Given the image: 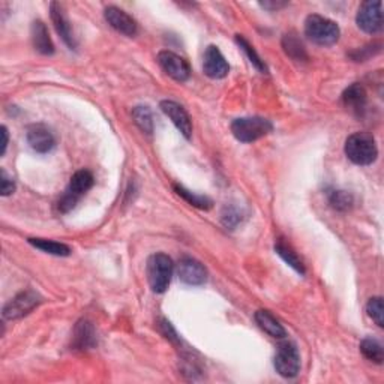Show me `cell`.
<instances>
[{
	"label": "cell",
	"mask_w": 384,
	"mask_h": 384,
	"mask_svg": "<svg viewBox=\"0 0 384 384\" xmlns=\"http://www.w3.org/2000/svg\"><path fill=\"white\" fill-rule=\"evenodd\" d=\"M255 321L260 326L261 330L266 332V334L272 338H276V339H283L287 336V332L283 327V324H281L269 311H264L260 310L255 312Z\"/></svg>",
	"instance_id": "18"
},
{
	"label": "cell",
	"mask_w": 384,
	"mask_h": 384,
	"mask_svg": "<svg viewBox=\"0 0 384 384\" xmlns=\"http://www.w3.org/2000/svg\"><path fill=\"white\" fill-rule=\"evenodd\" d=\"M275 252L288 264L290 267H293L297 273H301V275H305V266L302 260L297 257L296 252L290 248L288 245H285L283 241H279L275 245Z\"/></svg>",
	"instance_id": "22"
},
{
	"label": "cell",
	"mask_w": 384,
	"mask_h": 384,
	"mask_svg": "<svg viewBox=\"0 0 384 384\" xmlns=\"http://www.w3.org/2000/svg\"><path fill=\"white\" fill-rule=\"evenodd\" d=\"M41 303V297L35 292H23L17 294L14 299L5 305L3 308V319L6 320H17L24 315L30 314L37 306Z\"/></svg>",
	"instance_id": "7"
},
{
	"label": "cell",
	"mask_w": 384,
	"mask_h": 384,
	"mask_svg": "<svg viewBox=\"0 0 384 384\" xmlns=\"http://www.w3.org/2000/svg\"><path fill=\"white\" fill-rule=\"evenodd\" d=\"M174 191H176L179 197H182L185 201L190 203L191 206H194V208L208 210V209L212 208V204H213L210 199L204 197V195H197V194H194L191 191H188L186 188H183L181 185H174Z\"/></svg>",
	"instance_id": "23"
},
{
	"label": "cell",
	"mask_w": 384,
	"mask_h": 384,
	"mask_svg": "<svg viewBox=\"0 0 384 384\" xmlns=\"http://www.w3.org/2000/svg\"><path fill=\"white\" fill-rule=\"evenodd\" d=\"M158 63L167 75L179 83H183L191 77L190 65L183 57L173 53V51H161L158 54Z\"/></svg>",
	"instance_id": "8"
},
{
	"label": "cell",
	"mask_w": 384,
	"mask_h": 384,
	"mask_svg": "<svg viewBox=\"0 0 384 384\" xmlns=\"http://www.w3.org/2000/svg\"><path fill=\"white\" fill-rule=\"evenodd\" d=\"M356 23L365 33L375 35L383 30V3L363 2L357 11Z\"/></svg>",
	"instance_id": "6"
},
{
	"label": "cell",
	"mask_w": 384,
	"mask_h": 384,
	"mask_svg": "<svg viewBox=\"0 0 384 384\" xmlns=\"http://www.w3.org/2000/svg\"><path fill=\"white\" fill-rule=\"evenodd\" d=\"M132 117L135 125L140 128L143 132L146 134H152L153 132V117H152V112L149 110V107H135L132 110Z\"/></svg>",
	"instance_id": "25"
},
{
	"label": "cell",
	"mask_w": 384,
	"mask_h": 384,
	"mask_svg": "<svg viewBox=\"0 0 384 384\" xmlns=\"http://www.w3.org/2000/svg\"><path fill=\"white\" fill-rule=\"evenodd\" d=\"M273 131V125L264 117H239L232 123V132L241 143H254Z\"/></svg>",
	"instance_id": "4"
},
{
	"label": "cell",
	"mask_w": 384,
	"mask_h": 384,
	"mask_svg": "<svg viewBox=\"0 0 384 384\" xmlns=\"http://www.w3.org/2000/svg\"><path fill=\"white\" fill-rule=\"evenodd\" d=\"M26 140H28L29 146L38 153H48L56 146L53 132L50 131L48 126L42 123L30 125L28 128V132H26Z\"/></svg>",
	"instance_id": "11"
},
{
	"label": "cell",
	"mask_w": 384,
	"mask_h": 384,
	"mask_svg": "<svg viewBox=\"0 0 384 384\" xmlns=\"http://www.w3.org/2000/svg\"><path fill=\"white\" fill-rule=\"evenodd\" d=\"M361 352L366 359L377 365H381L384 361L383 345L375 338H365L361 343Z\"/></svg>",
	"instance_id": "21"
},
{
	"label": "cell",
	"mask_w": 384,
	"mask_h": 384,
	"mask_svg": "<svg viewBox=\"0 0 384 384\" xmlns=\"http://www.w3.org/2000/svg\"><path fill=\"white\" fill-rule=\"evenodd\" d=\"M236 42L239 44V47H241L242 50H243V53L248 56V59H250V62L257 68V70L260 71V72H263V74H266L267 72V66L264 65V62L261 61V57L257 54V51L254 50V47L250 44L248 41H246L243 37H241V35H237L236 37Z\"/></svg>",
	"instance_id": "26"
},
{
	"label": "cell",
	"mask_w": 384,
	"mask_h": 384,
	"mask_svg": "<svg viewBox=\"0 0 384 384\" xmlns=\"http://www.w3.org/2000/svg\"><path fill=\"white\" fill-rule=\"evenodd\" d=\"M97 344V334L92 323L88 320H81L77 323L72 335V347L74 350H90Z\"/></svg>",
	"instance_id": "16"
},
{
	"label": "cell",
	"mask_w": 384,
	"mask_h": 384,
	"mask_svg": "<svg viewBox=\"0 0 384 384\" xmlns=\"http://www.w3.org/2000/svg\"><path fill=\"white\" fill-rule=\"evenodd\" d=\"M366 312H368L370 317L375 321V324H377L378 327L384 326V320H383L384 308H383V299L380 296L370 299L368 305H366Z\"/></svg>",
	"instance_id": "27"
},
{
	"label": "cell",
	"mask_w": 384,
	"mask_h": 384,
	"mask_svg": "<svg viewBox=\"0 0 384 384\" xmlns=\"http://www.w3.org/2000/svg\"><path fill=\"white\" fill-rule=\"evenodd\" d=\"M273 365L281 377L294 378L301 371V354H299L297 347L290 341L279 344Z\"/></svg>",
	"instance_id": "5"
},
{
	"label": "cell",
	"mask_w": 384,
	"mask_h": 384,
	"mask_svg": "<svg viewBox=\"0 0 384 384\" xmlns=\"http://www.w3.org/2000/svg\"><path fill=\"white\" fill-rule=\"evenodd\" d=\"M159 107L170 121L174 123L177 130L181 131L185 139L190 140L192 137V122L190 114L186 113V110L174 101H162Z\"/></svg>",
	"instance_id": "12"
},
{
	"label": "cell",
	"mask_w": 384,
	"mask_h": 384,
	"mask_svg": "<svg viewBox=\"0 0 384 384\" xmlns=\"http://www.w3.org/2000/svg\"><path fill=\"white\" fill-rule=\"evenodd\" d=\"M2 155H5V152H6V148H8V130H6V126H2Z\"/></svg>",
	"instance_id": "31"
},
{
	"label": "cell",
	"mask_w": 384,
	"mask_h": 384,
	"mask_svg": "<svg viewBox=\"0 0 384 384\" xmlns=\"http://www.w3.org/2000/svg\"><path fill=\"white\" fill-rule=\"evenodd\" d=\"M305 35L308 37L314 44L321 47L334 46L341 37L339 26L334 21L319 14H311L305 21Z\"/></svg>",
	"instance_id": "2"
},
{
	"label": "cell",
	"mask_w": 384,
	"mask_h": 384,
	"mask_svg": "<svg viewBox=\"0 0 384 384\" xmlns=\"http://www.w3.org/2000/svg\"><path fill=\"white\" fill-rule=\"evenodd\" d=\"M50 15H51V20H53L54 29L59 33V37L62 38V41L71 50H75L77 48V41H75V37H74L70 19H68L63 6L61 3L53 2L50 5Z\"/></svg>",
	"instance_id": "14"
},
{
	"label": "cell",
	"mask_w": 384,
	"mask_h": 384,
	"mask_svg": "<svg viewBox=\"0 0 384 384\" xmlns=\"http://www.w3.org/2000/svg\"><path fill=\"white\" fill-rule=\"evenodd\" d=\"M283 47L285 53L292 59H294V61H303V59H306L305 47L296 35H292V33L285 35L283 39Z\"/></svg>",
	"instance_id": "24"
},
{
	"label": "cell",
	"mask_w": 384,
	"mask_h": 384,
	"mask_svg": "<svg viewBox=\"0 0 384 384\" xmlns=\"http://www.w3.org/2000/svg\"><path fill=\"white\" fill-rule=\"evenodd\" d=\"M30 35H32V44H33V47H35L38 53L44 54V56H51L54 53V46H53V41H51V38L48 35L47 26L41 20L32 23Z\"/></svg>",
	"instance_id": "17"
},
{
	"label": "cell",
	"mask_w": 384,
	"mask_h": 384,
	"mask_svg": "<svg viewBox=\"0 0 384 384\" xmlns=\"http://www.w3.org/2000/svg\"><path fill=\"white\" fill-rule=\"evenodd\" d=\"M203 71L209 79L221 80L225 79L230 72V65L227 63L225 57L221 53L216 46H209L204 51L203 57Z\"/></svg>",
	"instance_id": "9"
},
{
	"label": "cell",
	"mask_w": 384,
	"mask_h": 384,
	"mask_svg": "<svg viewBox=\"0 0 384 384\" xmlns=\"http://www.w3.org/2000/svg\"><path fill=\"white\" fill-rule=\"evenodd\" d=\"M29 243L35 246L37 250H41L42 252L50 255H56V257H68L71 254L70 246L54 241H48V239H29Z\"/></svg>",
	"instance_id": "20"
},
{
	"label": "cell",
	"mask_w": 384,
	"mask_h": 384,
	"mask_svg": "<svg viewBox=\"0 0 384 384\" xmlns=\"http://www.w3.org/2000/svg\"><path fill=\"white\" fill-rule=\"evenodd\" d=\"M330 204L335 209L345 210L350 208V204H352V197L344 191H334L330 195Z\"/></svg>",
	"instance_id": "28"
},
{
	"label": "cell",
	"mask_w": 384,
	"mask_h": 384,
	"mask_svg": "<svg viewBox=\"0 0 384 384\" xmlns=\"http://www.w3.org/2000/svg\"><path fill=\"white\" fill-rule=\"evenodd\" d=\"M174 272L173 260L167 254H153L148 261V279L155 293H164L172 283Z\"/></svg>",
	"instance_id": "3"
},
{
	"label": "cell",
	"mask_w": 384,
	"mask_h": 384,
	"mask_svg": "<svg viewBox=\"0 0 384 384\" xmlns=\"http://www.w3.org/2000/svg\"><path fill=\"white\" fill-rule=\"evenodd\" d=\"M93 182H95V179H93V174L90 172H88V170H80V172H77L71 177L70 186L66 188V191L72 194L74 197L81 199L84 194L92 190Z\"/></svg>",
	"instance_id": "19"
},
{
	"label": "cell",
	"mask_w": 384,
	"mask_h": 384,
	"mask_svg": "<svg viewBox=\"0 0 384 384\" xmlns=\"http://www.w3.org/2000/svg\"><path fill=\"white\" fill-rule=\"evenodd\" d=\"M104 17H105V21L112 26V28L119 32V33H122V35L125 37H135L137 35V30H139V24H137V21L132 19V17L125 12L123 10H121V8H117V6H108L105 12H104Z\"/></svg>",
	"instance_id": "13"
},
{
	"label": "cell",
	"mask_w": 384,
	"mask_h": 384,
	"mask_svg": "<svg viewBox=\"0 0 384 384\" xmlns=\"http://www.w3.org/2000/svg\"><path fill=\"white\" fill-rule=\"evenodd\" d=\"M261 6L266 8V10H269V11H278V10H281V8L287 6V2H263Z\"/></svg>",
	"instance_id": "30"
},
{
	"label": "cell",
	"mask_w": 384,
	"mask_h": 384,
	"mask_svg": "<svg viewBox=\"0 0 384 384\" xmlns=\"http://www.w3.org/2000/svg\"><path fill=\"white\" fill-rule=\"evenodd\" d=\"M345 155L356 165H371L378 156L377 141L368 132H354L345 141Z\"/></svg>",
	"instance_id": "1"
},
{
	"label": "cell",
	"mask_w": 384,
	"mask_h": 384,
	"mask_svg": "<svg viewBox=\"0 0 384 384\" xmlns=\"http://www.w3.org/2000/svg\"><path fill=\"white\" fill-rule=\"evenodd\" d=\"M15 191V183L11 177H8V174L2 170V173H0V194L3 195V197H8V195L14 194Z\"/></svg>",
	"instance_id": "29"
},
{
	"label": "cell",
	"mask_w": 384,
	"mask_h": 384,
	"mask_svg": "<svg viewBox=\"0 0 384 384\" xmlns=\"http://www.w3.org/2000/svg\"><path fill=\"white\" fill-rule=\"evenodd\" d=\"M366 102H368V93L359 83H354L348 86L343 93V104L350 113L356 116H362L366 110Z\"/></svg>",
	"instance_id": "15"
},
{
	"label": "cell",
	"mask_w": 384,
	"mask_h": 384,
	"mask_svg": "<svg viewBox=\"0 0 384 384\" xmlns=\"http://www.w3.org/2000/svg\"><path fill=\"white\" fill-rule=\"evenodd\" d=\"M177 276L186 285H203L208 279V270L200 261L185 257L177 264Z\"/></svg>",
	"instance_id": "10"
}]
</instances>
